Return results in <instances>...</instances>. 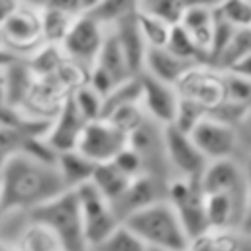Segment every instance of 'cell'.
Here are the masks:
<instances>
[{"label":"cell","instance_id":"42","mask_svg":"<svg viewBox=\"0 0 251 251\" xmlns=\"http://www.w3.org/2000/svg\"><path fill=\"white\" fill-rule=\"evenodd\" d=\"M184 8H194V6H206V8H216L220 0H182Z\"/></svg>","mask_w":251,"mask_h":251},{"label":"cell","instance_id":"12","mask_svg":"<svg viewBox=\"0 0 251 251\" xmlns=\"http://www.w3.org/2000/svg\"><path fill=\"white\" fill-rule=\"evenodd\" d=\"M139 78H141V108L145 116L151 122L159 124L161 127L173 126L180 102L176 88L145 73H141Z\"/></svg>","mask_w":251,"mask_h":251},{"label":"cell","instance_id":"25","mask_svg":"<svg viewBox=\"0 0 251 251\" xmlns=\"http://www.w3.org/2000/svg\"><path fill=\"white\" fill-rule=\"evenodd\" d=\"M141 10V0H100L94 8L88 10V14L98 20L102 25L112 27L120 20L137 14Z\"/></svg>","mask_w":251,"mask_h":251},{"label":"cell","instance_id":"22","mask_svg":"<svg viewBox=\"0 0 251 251\" xmlns=\"http://www.w3.org/2000/svg\"><path fill=\"white\" fill-rule=\"evenodd\" d=\"M247 237L239 229H208L190 239L188 251H243Z\"/></svg>","mask_w":251,"mask_h":251},{"label":"cell","instance_id":"23","mask_svg":"<svg viewBox=\"0 0 251 251\" xmlns=\"http://www.w3.org/2000/svg\"><path fill=\"white\" fill-rule=\"evenodd\" d=\"M14 245L18 251H63L57 235L45 224L31 218L20 229Z\"/></svg>","mask_w":251,"mask_h":251},{"label":"cell","instance_id":"45","mask_svg":"<svg viewBox=\"0 0 251 251\" xmlns=\"http://www.w3.org/2000/svg\"><path fill=\"white\" fill-rule=\"evenodd\" d=\"M0 251H18L14 241H8V239H2L0 237Z\"/></svg>","mask_w":251,"mask_h":251},{"label":"cell","instance_id":"24","mask_svg":"<svg viewBox=\"0 0 251 251\" xmlns=\"http://www.w3.org/2000/svg\"><path fill=\"white\" fill-rule=\"evenodd\" d=\"M90 182H92V184L110 200V204H112L114 200H118V198L124 194V190H126L127 184L131 182V176H127L124 171H120L114 161H110V163H100V165H96Z\"/></svg>","mask_w":251,"mask_h":251},{"label":"cell","instance_id":"19","mask_svg":"<svg viewBox=\"0 0 251 251\" xmlns=\"http://www.w3.org/2000/svg\"><path fill=\"white\" fill-rule=\"evenodd\" d=\"M178 24L192 35L194 43L200 47V51L206 55L208 61L212 33H214V8H206V6L186 8Z\"/></svg>","mask_w":251,"mask_h":251},{"label":"cell","instance_id":"9","mask_svg":"<svg viewBox=\"0 0 251 251\" xmlns=\"http://www.w3.org/2000/svg\"><path fill=\"white\" fill-rule=\"evenodd\" d=\"M163 145H165V155L171 171V178H190V180H200L206 167L208 159L202 155L190 133L180 131L175 126H165L163 127Z\"/></svg>","mask_w":251,"mask_h":251},{"label":"cell","instance_id":"29","mask_svg":"<svg viewBox=\"0 0 251 251\" xmlns=\"http://www.w3.org/2000/svg\"><path fill=\"white\" fill-rule=\"evenodd\" d=\"M167 49L173 55H176V57H180V59H184L188 63H206L208 65L206 55L200 51V47L194 43L192 35L180 24L173 25L171 35H169V41H167Z\"/></svg>","mask_w":251,"mask_h":251},{"label":"cell","instance_id":"11","mask_svg":"<svg viewBox=\"0 0 251 251\" xmlns=\"http://www.w3.org/2000/svg\"><path fill=\"white\" fill-rule=\"evenodd\" d=\"M190 137L202 151V155L210 161L220 159H231L239 157L241 153V141L237 127L206 114L190 131Z\"/></svg>","mask_w":251,"mask_h":251},{"label":"cell","instance_id":"32","mask_svg":"<svg viewBox=\"0 0 251 251\" xmlns=\"http://www.w3.org/2000/svg\"><path fill=\"white\" fill-rule=\"evenodd\" d=\"M92 251H147V245L126 224H122Z\"/></svg>","mask_w":251,"mask_h":251},{"label":"cell","instance_id":"48","mask_svg":"<svg viewBox=\"0 0 251 251\" xmlns=\"http://www.w3.org/2000/svg\"><path fill=\"white\" fill-rule=\"evenodd\" d=\"M0 208H2V186H0Z\"/></svg>","mask_w":251,"mask_h":251},{"label":"cell","instance_id":"31","mask_svg":"<svg viewBox=\"0 0 251 251\" xmlns=\"http://www.w3.org/2000/svg\"><path fill=\"white\" fill-rule=\"evenodd\" d=\"M73 104L76 106V110L80 112V116L86 122H94L102 118V108H104V96L100 92H96L88 82L80 84L78 88L73 90L71 94Z\"/></svg>","mask_w":251,"mask_h":251},{"label":"cell","instance_id":"15","mask_svg":"<svg viewBox=\"0 0 251 251\" xmlns=\"http://www.w3.org/2000/svg\"><path fill=\"white\" fill-rule=\"evenodd\" d=\"M86 124L88 122L80 116V112L76 110V106L73 104V100L69 96L67 102L63 104V108L57 112V116L49 122V127H47L43 139L57 155L65 153V151H73V149H76L78 137Z\"/></svg>","mask_w":251,"mask_h":251},{"label":"cell","instance_id":"35","mask_svg":"<svg viewBox=\"0 0 251 251\" xmlns=\"http://www.w3.org/2000/svg\"><path fill=\"white\" fill-rule=\"evenodd\" d=\"M208 114V110L196 102H190V100H182L178 102V110H176V118L173 122L175 127H178L180 131H186L190 133L194 129V126Z\"/></svg>","mask_w":251,"mask_h":251},{"label":"cell","instance_id":"38","mask_svg":"<svg viewBox=\"0 0 251 251\" xmlns=\"http://www.w3.org/2000/svg\"><path fill=\"white\" fill-rule=\"evenodd\" d=\"M241 161H243L245 182H247V208H245V218H243L241 231L245 235H249L251 233V157H241Z\"/></svg>","mask_w":251,"mask_h":251},{"label":"cell","instance_id":"8","mask_svg":"<svg viewBox=\"0 0 251 251\" xmlns=\"http://www.w3.org/2000/svg\"><path fill=\"white\" fill-rule=\"evenodd\" d=\"M175 88L182 100L196 102L210 112L226 100V73L218 67L198 63L176 80Z\"/></svg>","mask_w":251,"mask_h":251},{"label":"cell","instance_id":"34","mask_svg":"<svg viewBox=\"0 0 251 251\" xmlns=\"http://www.w3.org/2000/svg\"><path fill=\"white\" fill-rule=\"evenodd\" d=\"M141 10L159 16L171 25H176L186 8L182 0H141Z\"/></svg>","mask_w":251,"mask_h":251},{"label":"cell","instance_id":"46","mask_svg":"<svg viewBox=\"0 0 251 251\" xmlns=\"http://www.w3.org/2000/svg\"><path fill=\"white\" fill-rule=\"evenodd\" d=\"M100 0H82V6H84V12H88L90 8H94L96 4H98Z\"/></svg>","mask_w":251,"mask_h":251},{"label":"cell","instance_id":"30","mask_svg":"<svg viewBox=\"0 0 251 251\" xmlns=\"http://www.w3.org/2000/svg\"><path fill=\"white\" fill-rule=\"evenodd\" d=\"M137 22H139V27H141L147 47H167V41H169L171 29H173V25L169 22L161 20L155 14L143 12V10L137 12Z\"/></svg>","mask_w":251,"mask_h":251},{"label":"cell","instance_id":"21","mask_svg":"<svg viewBox=\"0 0 251 251\" xmlns=\"http://www.w3.org/2000/svg\"><path fill=\"white\" fill-rule=\"evenodd\" d=\"M6 104L14 108H22L27 92L35 80V75L31 73L25 59H14L6 67Z\"/></svg>","mask_w":251,"mask_h":251},{"label":"cell","instance_id":"5","mask_svg":"<svg viewBox=\"0 0 251 251\" xmlns=\"http://www.w3.org/2000/svg\"><path fill=\"white\" fill-rule=\"evenodd\" d=\"M0 45L20 59H27L37 47H41L43 33L39 6L24 0L16 14L0 25Z\"/></svg>","mask_w":251,"mask_h":251},{"label":"cell","instance_id":"17","mask_svg":"<svg viewBox=\"0 0 251 251\" xmlns=\"http://www.w3.org/2000/svg\"><path fill=\"white\" fill-rule=\"evenodd\" d=\"M192 65H198V63H188V61L173 55L167 47H149L147 55H145V61H143V71L141 73L175 86L176 80Z\"/></svg>","mask_w":251,"mask_h":251},{"label":"cell","instance_id":"18","mask_svg":"<svg viewBox=\"0 0 251 251\" xmlns=\"http://www.w3.org/2000/svg\"><path fill=\"white\" fill-rule=\"evenodd\" d=\"M94 67H98L104 73H108L116 84L127 80L131 76H135L131 73L129 65H127V59H126V55H124V51L120 47V41H118L116 33L112 31V27H108L106 39L102 43V49L98 53V59H96Z\"/></svg>","mask_w":251,"mask_h":251},{"label":"cell","instance_id":"28","mask_svg":"<svg viewBox=\"0 0 251 251\" xmlns=\"http://www.w3.org/2000/svg\"><path fill=\"white\" fill-rule=\"evenodd\" d=\"M251 55V27H237L231 41L224 49L216 67L220 71H231L239 61Z\"/></svg>","mask_w":251,"mask_h":251},{"label":"cell","instance_id":"40","mask_svg":"<svg viewBox=\"0 0 251 251\" xmlns=\"http://www.w3.org/2000/svg\"><path fill=\"white\" fill-rule=\"evenodd\" d=\"M24 4V0H0V25L16 14V10Z\"/></svg>","mask_w":251,"mask_h":251},{"label":"cell","instance_id":"7","mask_svg":"<svg viewBox=\"0 0 251 251\" xmlns=\"http://www.w3.org/2000/svg\"><path fill=\"white\" fill-rule=\"evenodd\" d=\"M106 33H108L106 25L94 20L88 12H82L80 16L75 18L67 37L61 43V49L69 61L76 63L84 71H90L98 59Z\"/></svg>","mask_w":251,"mask_h":251},{"label":"cell","instance_id":"41","mask_svg":"<svg viewBox=\"0 0 251 251\" xmlns=\"http://www.w3.org/2000/svg\"><path fill=\"white\" fill-rule=\"evenodd\" d=\"M231 73H237V75H241V76H245V78H251V55L245 57L243 61H239V63L231 69Z\"/></svg>","mask_w":251,"mask_h":251},{"label":"cell","instance_id":"3","mask_svg":"<svg viewBox=\"0 0 251 251\" xmlns=\"http://www.w3.org/2000/svg\"><path fill=\"white\" fill-rule=\"evenodd\" d=\"M25 216L45 224L57 235L63 251H90L84 235L80 202L75 190L61 192Z\"/></svg>","mask_w":251,"mask_h":251},{"label":"cell","instance_id":"16","mask_svg":"<svg viewBox=\"0 0 251 251\" xmlns=\"http://www.w3.org/2000/svg\"><path fill=\"white\" fill-rule=\"evenodd\" d=\"M112 31L116 33L118 41H120V47L127 59V65L131 69L133 75H141L143 71V61H145V55H147V43H145V37L141 33V27H139V22H137V14H131L124 20H120L118 24L112 25Z\"/></svg>","mask_w":251,"mask_h":251},{"label":"cell","instance_id":"6","mask_svg":"<svg viewBox=\"0 0 251 251\" xmlns=\"http://www.w3.org/2000/svg\"><path fill=\"white\" fill-rule=\"evenodd\" d=\"M80 210H82V222H84V235L90 251L100 245L118 226H122V220L114 212L110 200L92 184L86 182L78 188H75Z\"/></svg>","mask_w":251,"mask_h":251},{"label":"cell","instance_id":"26","mask_svg":"<svg viewBox=\"0 0 251 251\" xmlns=\"http://www.w3.org/2000/svg\"><path fill=\"white\" fill-rule=\"evenodd\" d=\"M41 12V33H43V43H51V45H61L63 39L67 37L73 22L76 16L65 14L61 10H53V8H43L39 6Z\"/></svg>","mask_w":251,"mask_h":251},{"label":"cell","instance_id":"13","mask_svg":"<svg viewBox=\"0 0 251 251\" xmlns=\"http://www.w3.org/2000/svg\"><path fill=\"white\" fill-rule=\"evenodd\" d=\"M167 182L165 178H159L155 175H139V176H133L131 182L127 184V188L124 190V194L112 202V208L114 212L118 214V218L124 220L127 216H131L133 212L153 204V202H159V200H165L167 196Z\"/></svg>","mask_w":251,"mask_h":251},{"label":"cell","instance_id":"47","mask_svg":"<svg viewBox=\"0 0 251 251\" xmlns=\"http://www.w3.org/2000/svg\"><path fill=\"white\" fill-rule=\"evenodd\" d=\"M147 251H178V249H155V247H147Z\"/></svg>","mask_w":251,"mask_h":251},{"label":"cell","instance_id":"44","mask_svg":"<svg viewBox=\"0 0 251 251\" xmlns=\"http://www.w3.org/2000/svg\"><path fill=\"white\" fill-rule=\"evenodd\" d=\"M14 59H18V57H14L12 53H8L6 49H2L0 47V65H8L10 61H14Z\"/></svg>","mask_w":251,"mask_h":251},{"label":"cell","instance_id":"20","mask_svg":"<svg viewBox=\"0 0 251 251\" xmlns=\"http://www.w3.org/2000/svg\"><path fill=\"white\" fill-rule=\"evenodd\" d=\"M55 165H57V171L69 190H75V188L90 182L94 169H96V165L92 161H88L84 155H80L76 149L59 153Z\"/></svg>","mask_w":251,"mask_h":251},{"label":"cell","instance_id":"2","mask_svg":"<svg viewBox=\"0 0 251 251\" xmlns=\"http://www.w3.org/2000/svg\"><path fill=\"white\" fill-rule=\"evenodd\" d=\"M124 224L147 245L155 249L188 251V235L167 200L153 202L124 220Z\"/></svg>","mask_w":251,"mask_h":251},{"label":"cell","instance_id":"49","mask_svg":"<svg viewBox=\"0 0 251 251\" xmlns=\"http://www.w3.org/2000/svg\"><path fill=\"white\" fill-rule=\"evenodd\" d=\"M249 237H251V233H249Z\"/></svg>","mask_w":251,"mask_h":251},{"label":"cell","instance_id":"1","mask_svg":"<svg viewBox=\"0 0 251 251\" xmlns=\"http://www.w3.org/2000/svg\"><path fill=\"white\" fill-rule=\"evenodd\" d=\"M2 208L4 214H29L61 192L69 190L55 163L41 161L29 153L12 155L0 169Z\"/></svg>","mask_w":251,"mask_h":251},{"label":"cell","instance_id":"43","mask_svg":"<svg viewBox=\"0 0 251 251\" xmlns=\"http://www.w3.org/2000/svg\"><path fill=\"white\" fill-rule=\"evenodd\" d=\"M6 65H0V104H6Z\"/></svg>","mask_w":251,"mask_h":251},{"label":"cell","instance_id":"27","mask_svg":"<svg viewBox=\"0 0 251 251\" xmlns=\"http://www.w3.org/2000/svg\"><path fill=\"white\" fill-rule=\"evenodd\" d=\"M25 61H27V65H29V69L35 76H49V75H55L61 69V65L67 61V57L61 49V45L43 43Z\"/></svg>","mask_w":251,"mask_h":251},{"label":"cell","instance_id":"10","mask_svg":"<svg viewBox=\"0 0 251 251\" xmlns=\"http://www.w3.org/2000/svg\"><path fill=\"white\" fill-rule=\"evenodd\" d=\"M127 145H129V135L118 129L112 122L100 118L84 126L76 143V151L94 165H100L114 161L118 153L124 151Z\"/></svg>","mask_w":251,"mask_h":251},{"label":"cell","instance_id":"33","mask_svg":"<svg viewBox=\"0 0 251 251\" xmlns=\"http://www.w3.org/2000/svg\"><path fill=\"white\" fill-rule=\"evenodd\" d=\"M216 12L235 27H251V0H220Z\"/></svg>","mask_w":251,"mask_h":251},{"label":"cell","instance_id":"39","mask_svg":"<svg viewBox=\"0 0 251 251\" xmlns=\"http://www.w3.org/2000/svg\"><path fill=\"white\" fill-rule=\"evenodd\" d=\"M239 131V141H241V151H245L243 157H251V112L243 120V124L237 127Z\"/></svg>","mask_w":251,"mask_h":251},{"label":"cell","instance_id":"14","mask_svg":"<svg viewBox=\"0 0 251 251\" xmlns=\"http://www.w3.org/2000/svg\"><path fill=\"white\" fill-rule=\"evenodd\" d=\"M200 184L204 192H227L239 196L247 202V182H245V169L241 157L210 161ZM247 208V206H245Z\"/></svg>","mask_w":251,"mask_h":251},{"label":"cell","instance_id":"37","mask_svg":"<svg viewBox=\"0 0 251 251\" xmlns=\"http://www.w3.org/2000/svg\"><path fill=\"white\" fill-rule=\"evenodd\" d=\"M114 163H116V167H118L120 171H124V173H126L127 176H131V178L145 173L143 159H141V155H139L131 145H127L124 151H120L118 157L114 159Z\"/></svg>","mask_w":251,"mask_h":251},{"label":"cell","instance_id":"4","mask_svg":"<svg viewBox=\"0 0 251 251\" xmlns=\"http://www.w3.org/2000/svg\"><path fill=\"white\" fill-rule=\"evenodd\" d=\"M165 200L175 208L188 239L210 229L206 220V192L200 180L178 176L169 178Z\"/></svg>","mask_w":251,"mask_h":251},{"label":"cell","instance_id":"36","mask_svg":"<svg viewBox=\"0 0 251 251\" xmlns=\"http://www.w3.org/2000/svg\"><path fill=\"white\" fill-rule=\"evenodd\" d=\"M224 73H226V100L251 106V78H245L231 71H224Z\"/></svg>","mask_w":251,"mask_h":251}]
</instances>
